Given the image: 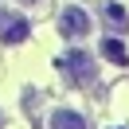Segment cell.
<instances>
[{
	"instance_id": "1",
	"label": "cell",
	"mask_w": 129,
	"mask_h": 129,
	"mask_svg": "<svg viewBox=\"0 0 129 129\" xmlns=\"http://www.w3.org/2000/svg\"><path fill=\"white\" fill-rule=\"evenodd\" d=\"M59 35H63V39H82V35H90V12H82L78 4H67V8L59 12Z\"/></svg>"
},
{
	"instance_id": "2",
	"label": "cell",
	"mask_w": 129,
	"mask_h": 129,
	"mask_svg": "<svg viewBox=\"0 0 129 129\" xmlns=\"http://www.w3.org/2000/svg\"><path fill=\"white\" fill-rule=\"evenodd\" d=\"M59 67H63V74L71 82H90L94 78V59H90L86 51H67V55L59 59Z\"/></svg>"
},
{
	"instance_id": "3",
	"label": "cell",
	"mask_w": 129,
	"mask_h": 129,
	"mask_svg": "<svg viewBox=\"0 0 129 129\" xmlns=\"http://www.w3.org/2000/svg\"><path fill=\"white\" fill-rule=\"evenodd\" d=\"M27 31H31V24H27L24 16H16V12H0V39H4V43L27 39Z\"/></svg>"
},
{
	"instance_id": "4",
	"label": "cell",
	"mask_w": 129,
	"mask_h": 129,
	"mask_svg": "<svg viewBox=\"0 0 129 129\" xmlns=\"http://www.w3.org/2000/svg\"><path fill=\"white\" fill-rule=\"evenodd\" d=\"M51 129H90V125H86V117L74 113V110H55L51 113Z\"/></svg>"
},
{
	"instance_id": "5",
	"label": "cell",
	"mask_w": 129,
	"mask_h": 129,
	"mask_svg": "<svg viewBox=\"0 0 129 129\" xmlns=\"http://www.w3.org/2000/svg\"><path fill=\"white\" fill-rule=\"evenodd\" d=\"M106 20H110V27H113V31H125V27H129V16H125V8H121V4H113V0L106 4Z\"/></svg>"
},
{
	"instance_id": "6",
	"label": "cell",
	"mask_w": 129,
	"mask_h": 129,
	"mask_svg": "<svg viewBox=\"0 0 129 129\" xmlns=\"http://www.w3.org/2000/svg\"><path fill=\"white\" fill-rule=\"evenodd\" d=\"M102 55L106 59H110V63H125V43H121V39H113V35H110V39H102Z\"/></svg>"
},
{
	"instance_id": "7",
	"label": "cell",
	"mask_w": 129,
	"mask_h": 129,
	"mask_svg": "<svg viewBox=\"0 0 129 129\" xmlns=\"http://www.w3.org/2000/svg\"><path fill=\"white\" fill-rule=\"evenodd\" d=\"M20 4H35V0H20Z\"/></svg>"
}]
</instances>
